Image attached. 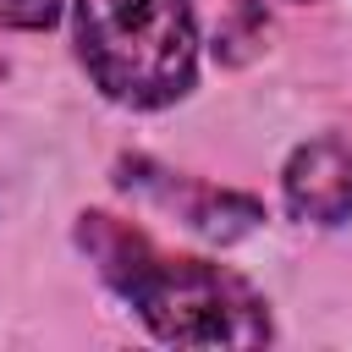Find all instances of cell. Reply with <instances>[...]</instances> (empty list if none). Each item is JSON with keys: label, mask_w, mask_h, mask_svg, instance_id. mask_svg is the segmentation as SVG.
<instances>
[{"label": "cell", "mask_w": 352, "mask_h": 352, "mask_svg": "<svg viewBox=\"0 0 352 352\" xmlns=\"http://www.w3.org/2000/svg\"><path fill=\"white\" fill-rule=\"evenodd\" d=\"M77 242L160 341L170 346H264L270 341L264 297L226 264L160 253L138 226L99 209L77 220Z\"/></svg>", "instance_id": "obj_1"}, {"label": "cell", "mask_w": 352, "mask_h": 352, "mask_svg": "<svg viewBox=\"0 0 352 352\" xmlns=\"http://www.w3.org/2000/svg\"><path fill=\"white\" fill-rule=\"evenodd\" d=\"M77 55L104 99L132 110L176 104L198 77L187 0H77Z\"/></svg>", "instance_id": "obj_2"}, {"label": "cell", "mask_w": 352, "mask_h": 352, "mask_svg": "<svg viewBox=\"0 0 352 352\" xmlns=\"http://www.w3.org/2000/svg\"><path fill=\"white\" fill-rule=\"evenodd\" d=\"M286 209L308 226H341L352 220V148L341 138H314L292 148L280 170Z\"/></svg>", "instance_id": "obj_3"}, {"label": "cell", "mask_w": 352, "mask_h": 352, "mask_svg": "<svg viewBox=\"0 0 352 352\" xmlns=\"http://www.w3.org/2000/svg\"><path fill=\"white\" fill-rule=\"evenodd\" d=\"M143 176H126V182H138V187H148L160 204H170V209H182V220L192 226V231H204V236H242L248 226H258V204L253 198H242V192H214V187H198V182H170L165 170H154V165H143V160H132Z\"/></svg>", "instance_id": "obj_4"}, {"label": "cell", "mask_w": 352, "mask_h": 352, "mask_svg": "<svg viewBox=\"0 0 352 352\" xmlns=\"http://www.w3.org/2000/svg\"><path fill=\"white\" fill-rule=\"evenodd\" d=\"M60 16V0H0V28L11 33H38Z\"/></svg>", "instance_id": "obj_5"}]
</instances>
